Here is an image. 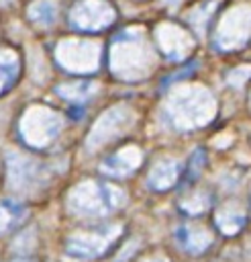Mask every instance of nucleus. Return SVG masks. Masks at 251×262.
<instances>
[{"mask_svg": "<svg viewBox=\"0 0 251 262\" xmlns=\"http://www.w3.org/2000/svg\"><path fill=\"white\" fill-rule=\"evenodd\" d=\"M16 74H18V61H16L14 53L2 51L0 53V92L8 90L14 84Z\"/></svg>", "mask_w": 251, "mask_h": 262, "instance_id": "obj_2", "label": "nucleus"}, {"mask_svg": "<svg viewBox=\"0 0 251 262\" xmlns=\"http://www.w3.org/2000/svg\"><path fill=\"white\" fill-rule=\"evenodd\" d=\"M27 217L24 205L12 199H2L0 201V235H6L14 231Z\"/></svg>", "mask_w": 251, "mask_h": 262, "instance_id": "obj_1", "label": "nucleus"}, {"mask_svg": "<svg viewBox=\"0 0 251 262\" xmlns=\"http://www.w3.org/2000/svg\"><path fill=\"white\" fill-rule=\"evenodd\" d=\"M14 262H27V260H14Z\"/></svg>", "mask_w": 251, "mask_h": 262, "instance_id": "obj_3", "label": "nucleus"}]
</instances>
